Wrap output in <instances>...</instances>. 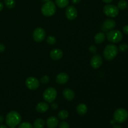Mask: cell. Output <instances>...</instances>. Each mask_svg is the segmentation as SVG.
<instances>
[{"label":"cell","instance_id":"obj_1","mask_svg":"<svg viewBox=\"0 0 128 128\" xmlns=\"http://www.w3.org/2000/svg\"><path fill=\"white\" fill-rule=\"evenodd\" d=\"M21 121V116L19 112L15 111H10L6 116V124L10 128L18 126Z\"/></svg>","mask_w":128,"mask_h":128},{"label":"cell","instance_id":"obj_2","mask_svg":"<svg viewBox=\"0 0 128 128\" xmlns=\"http://www.w3.org/2000/svg\"><path fill=\"white\" fill-rule=\"evenodd\" d=\"M118 49L114 44H108L105 47L103 51V55L104 58L108 61H111L114 60L118 54Z\"/></svg>","mask_w":128,"mask_h":128},{"label":"cell","instance_id":"obj_3","mask_svg":"<svg viewBox=\"0 0 128 128\" xmlns=\"http://www.w3.org/2000/svg\"><path fill=\"white\" fill-rule=\"evenodd\" d=\"M41 11L44 16H48V17L52 16L56 12V5H55V4L52 1H49L48 2H45L42 5Z\"/></svg>","mask_w":128,"mask_h":128},{"label":"cell","instance_id":"obj_4","mask_svg":"<svg viewBox=\"0 0 128 128\" xmlns=\"http://www.w3.org/2000/svg\"><path fill=\"white\" fill-rule=\"evenodd\" d=\"M106 37H107L108 40L110 42H113V43H118L122 41L123 36H122V32L120 31L114 30L109 31L106 34Z\"/></svg>","mask_w":128,"mask_h":128},{"label":"cell","instance_id":"obj_5","mask_svg":"<svg viewBox=\"0 0 128 128\" xmlns=\"http://www.w3.org/2000/svg\"><path fill=\"white\" fill-rule=\"evenodd\" d=\"M114 120L119 123H122L127 120L128 112L124 108H119L115 111L113 115Z\"/></svg>","mask_w":128,"mask_h":128},{"label":"cell","instance_id":"obj_6","mask_svg":"<svg viewBox=\"0 0 128 128\" xmlns=\"http://www.w3.org/2000/svg\"><path fill=\"white\" fill-rule=\"evenodd\" d=\"M57 96V91L52 87L48 88L43 92V98L46 102H52Z\"/></svg>","mask_w":128,"mask_h":128},{"label":"cell","instance_id":"obj_7","mask_svg":"<svg viewBox=\"0 0 128 128\" xmlns=\"http://www.w3.org/2000/svg\"><path fill=\"white\" fill-rule=\"evenodd\" d=\"M103 12L107 16L114 18L119 14V8L114 4H107L104 6Z\"/></svg>","mask_w":128,"mask_h":128},{"label":"cell","instance_id":"obj_8","mask_svg":"<svg viewBox=\"0 0 128 128\" xmlns=\"http://www.w3.org/2000/svg\"><path fill=\"white\" fill-rule=\"evenodd\" d=\"M46 36V32L42 28H37L33 31L32 37L34 40L36 42H41L44 40Z\"/></svg>","mask_w":128,"mask_h":128},{"label":"cell","instance_id":"obj_9","mask_svg":"<svg viewBox=\"0 0 128 128\" xmlns=\"http://www.w3.org/2000/svg\"><path fill=\"white\" fill-rule=\"evenodd\" d=\"M26 87L30 90H36L40 86V82L38 80L34 77H29L26 79Z\"/></svg>","mask_w":128,"mask_h":128},{"label":"cell","instance_id":"obj_10","mask_svg":"<svg viewBox=\"0 0 128 128\" xmlns=\"http://www.w3.org/2000/svg\"><path fill=\"white\" fill-rule=\"evenodd\" d=\"M66 16L69 20H74L78 16L77 10L74 6H68L66 10Z\"/></svg>","mask_w":128,"mask_h":128},{"label":"cell","instance_id":"obj_11","mask_svg":"<svg viewBox=\"0 0 128 128\" xmlns=\"http://www.w3.org/2000/svg\"><path fill=\"white\" fill-rule=\"evenodd\" d=\"M91 66L92 68L98 69L102 65V58L100 54H95L91 58L90 61Z\"/></svg>","mask_w":128,"mask_h":128},{"label":"cell","instance_id":"obj_12","mask_svg":"<svg viewBox=\"0 0 128 128\" xmlns=\"http://www.w3.org/2000/svg\"><path fill=\"white\" fill-rule=\"evenodd\" d=\"M69 80V76L66 72H61L58 74L56 78V81L60 84H66Z\"/></svg>","mask_w":128,"mask_h":128},{"label":"cell","instance_id":"obj_13","mask_svg":"<svg viewBox=\"0 0 128 128\" xmlns=\"http://www.w3.org/2000/svg\"><path fill=\"white\" fill-rule=\"evenodd\" d=\"M63 56V52L60 49H54L50 52V56L53 60H60Z\"/></svg>","mask_w":128,"mask_h":128},{"label":"cell","instance_id":"obj_14","mask_svg":"<svg viewBox=\"0 0 128 128\" xmlns=\"http://www.w3.org/2000/svg\"><path fill=\"white\" fill-rule=\"evenodd\" d=\"M59 123L58 119L54 116H50L46 121V124L48 128H56Z\"/></svg>","mask_w":128,"mask_h":128},{"label":"cell","instance_id":"obj_15","mask_svg":"<svg viewBox=\"0 0 128 128\" xmlns=\"http://www.w3.org/2000/svg\"><path fill=\"white\" fill-rule=\"evenodd\" d=\"M116 22L112 19H107L103 22V27L106 31L107 30H112L116 27Z\"/></svg>","mask_w":128,"mask_h":128},{"label":"cell","instance_id":"obj_16","mask_svg":"<svg viewBox=\"0 0 128 128\" xmlns=\"http://www.w3.org/2000/svg\"><path fill=\"white\" fill-rule=\"evenodd\" d=\"M62 94H63L64 98L66 100H68V101H71V100H72L75 96L74 91L70 88L64 89L63 92H62Z\"/></svg>","mask_w":128,"mask_h":128},{"label":"cell","instance_id":"obj_17","mask_svg":"<svg viewBox=\"0 0 128 128\" xmlns=\"http://www.w3.org/2000/svg\"><path fill=\"white\" fill-rule=\"evenodd\" d=\"M49 106L47 103L44 102H39L37 104L36 108V110L38 112H41V113H43V112H46L48 110Z\"/></svg>","mask_w":128,"mask_h":128},{"label":"cell","instance_id":"obj_18","mask_svg":"<svg viewBox=\"0 0 128 128\" xmlns=\"http://www.w3.org/2000/svg\"><path fill=\"white\" fill-rule=\"evenodd\" d=\"M77 112L81 116H84L88 112V107L85 104L81 103L79 105H78L77 108Z\"/></svg>","mask_w":128,"mask_h":128},{"label":"cell","instance_id":"obj_19","mask_svg":"<svg viewBox=\"0 0 128 128\" xmlns=\"http://www.w3.org/2000/svg\"><path fill=\"white\" fill-rule=\"evenodd\" d=\"M105 34L104 32H98L94 36V41L97 44H101L105 40Z\"/></svg>","mask_w":128,"mask_h":128},{"label":"cell","instance_id":"obj_20","mask_svg":"<svg viewBox=\"0 0 128 128\" xmlns=\"http://www.w3.org/2000/svg\"><path fill=\"white\" fill-rule=\"evenodd\" d=\"M44 121L41 118H38L35 120L33 124V128H44Z\"/></svg>","mask_w":128,"mask_h":128},{"label":"cell","instance_id":"obj_21","mask_svg":"<svg viewBox=\"0 0 128 128\" xmlns=\"http://www.w3.org/2000/svg\"><path fill=\"white\" fill-rule=\"evenodd\" d=\"M56 4L60 8H64L68 6L69 0H56Z\"/></svg>","mask_w":128,"mask_h":128},{"label":"cell","instance_id":"obj_22","mask_svg":"<svg viewBox=\"0 0 128 128\" xmlns=\"http://www.w3.org/2000/svg\"><path fill=\"white\" fill-rule=\"evenodd\" d=\"M69 113L66 110H61L60 112L58 113V117L59 118L61 119L62 120H66L68 118Z\"/></svg>","mask_w":128,"mask_h":128},{"label":"cell","instance_id":"obj_23","mask_svg":"<svg viewBox=\"0 0 128 128\" xmlns=\"http://www.w3.org/2000/svg\"><path fill=\"white\" fill-rule=\"evenodd\" d=\"M4 4L9 9H12L16 5L15 0H4Z\"/></svg>","mask_w":128,"mask_h":128},{"label":"cell","instance_id":"obj_24","mask_svg":"<svg viewBox=\"0 0 128 128\" xmlns=\"http://www.w3.org/2000/svg\"><path fill=\"white\" fill-rule=\"evenodd\" d=\"M128 2L125 0H121V1H119L118 4V8L120 10H125L128 8Z\"/></svg>","mask_w":128,"mask_h":128},{"label":"cell","instance_id":"obj_25","mask_svg":"<svg viewBox=\"0 0 128 128\" xmlns=\"http://www.w3.org/2000/svg\"><path fill=\"white\" fill-rule=\"evenodd\" d=\"M46 41H47V42L49 44L53 45L56 43V40L55 38V37L52 36H49L46 39Z\"/></svg>","mask_w":128,"mask_h":128},{"label":"cell","instance_id":"obj_26","mask_svg":"<svg viewBox=\"0 0 128 128\" xmlns=\"http://www.w3.org/2000/svg\"><path fill=\"white\" fill-rule=\"evenodd\" d=\"M18 128H33V126L28 122H24L19 126Z\"/></svg>","mask_w":128,"mask_h":128},{"label":"cell","instance_id":"obj_27","mask_svg":"<svg viewBox=\"0 0 128 128\" xmlns=\"http://www.w3.org/2000/svg\"><path fill=\"white\" fill-rule=\"evenodd\" d=\"M119 50L121 52H125V51H126L128 50V45L126 43L121 44L120 46Z\"/></svg>","mask_w":128,"mask_h":128},{"label":"cell","instance_id":"obj_28","mask_svg":"<svg viewBox=\"0 0 128 128\" xmlns=\"http://www.w3.org/2000/svg\"><path fill=\"white\" fill-rule=\"evenodd\" d=\"M50 79V77L48 76H42L41 78V82L42 84H47L48 82H49Z\"/></svg>","mask_w":128,"mask_h":128},{"label":"cell","instance_id":"obj_29","mask_svg":"<svg viewBox=\"0 0 128 128\" xmlns=\"http://www.w3.org/2000/svg\"><path fill=\"white\" fill-rule=\"evenodd\" d=\"M60 128H70V125L67 122L62 121L60 124Z\"/></svg>","mask_w":128,"mask_h":128},{"label":"cell","instance_id":"obj_30","mask_svg":"<svg viewBox=\"0 0 128 128\" xmlns=\"http://www.w3.org/2000/svg\"><path fill=\"white\" fill-rule=\"evenodd\" d=\"M89 50H90V51H91V52H92V53L94 54H95L96 52H97V48H96L95 46H94V45H92V46H90Z\"/></svg>","mask_w":128,"mask_h":128},{"label":"cell","instance_id":"obj_31","mask_svg":"<svg viewBox=\"0 0 128 128\" xmlns=\"http://www.w3.org/2000/svg\"><path fill=\"white\" fill-rule=\"evenodd\" d=\"M122 30H123L124 33L128 35V25H126V26H124Z\"/></svg>","mask_w":128,"mask_h":128},{"label":"cell","instance_id":"obj_32","mask_svg":"<svg viewBox=\"0 0 128 128\" xmlns=\"http://www.w3.org/2000/svg\"><path fill=\"white\" fill-rule=\"evenodd\" d=\"M5 50V46L2 44L0 43V52H4Z\"/></svg>","mask_w":128,"mask_h":128},{"label":"cell","instance_id":"obj_33","mask_svg":"<svg viewBox=\"0 0 128 128\" xmlns=\"http://www.w3.org/2000/svg\"><path fill=\"white\" fill-rule=\"evenodd\" d=\"M51 107H52V108L53 109V110H57L58 108V106L57 103L54 102V103H52V104H51Z\"/></svg>","mask_w":128,"mask_h":128},{"label":"cell","instance_id":"obj_34","mask_svg":"<svg viewBox=\"0 0 128 128\" xmlns=\"http://www.w3.org/2000/svg\"><path fill=\"white\" fill-rule=\"evenodd\" d=\"M81 1V0H72V2L74 4H76L79 3Z\"/></svg>","mask_w":128,"mask_h":128},{"label":"cell","instance_id":"obj_35","mask_svg":"<svg viewBox=\"0 0 128 128\" xmlns=\"http://www.w3.org/2000/svg\"><path fill=\"white\" fill-rule=\"evenodd\" d=\"M102 1H103L104 2H105V3H110V2H112L113 0H102Z\"/></svg>","mask_w":128,"mask_h":128},{"label":"cell","instance_id":"obj_36","mask_svg":"<svg viewBox=\"0 0 128 128\" xmlns=\"http://www.w3.org/2000/svg\"><path fill=\"white\" fill-rule=\"evenodd\" d=\"M3 121H4L3 116H1V115H0V124L2 123V122H3Z\"/></svg>","mask_w":128,"mask_h":128},{"label":"cell","instance_id":"obj_37","mask_svg":"<svg viewBox=\"0 0 128 128\" xmlns=\"http://www.w3.org/2000/svg\"><path fill=\"white\" fill-rule=\"evenodd\" d=\"M3 4L1 2H0V11H1L2 10V9H3Z\"/></svg>","mask_w":128,"mask_h":128},{"label":"cell","instance_id":"obj_38","mask_svg":"<svg viewBox=\"0 0 128 128\" xmlns=\"http://www.w3.org/2000/svg\"><path fill=\"white\" fill-rule=\"evenodd\" d=\"M112 128H121V126H120V125L114 124L113 126V127H112Z\"/></svg>","mask_w":128,"mask_h":128},{"label":"cell","instance_id":"obj_39","mask_svg":"<svg viewBox=\"0 0 128 128\" xmlns=\"http://www.w3.org/2000/svg\"><path fill=\"white\" fill-rule=\"evenodd\" d=\"M0 128H8V127L5 125H0Z\"/></svg>","mask_w":128,"mask_h":128},{"label":"cell","instance_id":"obj_40","mask_svg":"<svg viewBox=\"0 0 128 128\" xmlns=\"http://www.w3.org/2000/svg\"><path fill=\"white\" fill-rule=\"evenodd\" d=\"M42 1H43V2H48V1H50V0H42Z\"/></svg>","mask_w":128,"mask_h":128},{"label":"cell","instance_id":"obj_41","mask_svg":"<svg viewBox=\"0 0 128 128\" xmlns=\"http://www.w3.org/2000/svg\"><path fill=\"white\" fill-rule=\"evenodd\" d=\"M16 128L15 127H12V128Z\"/></svg>","mask_w":128,"mask_h":128},{"label":"cell","instance_id":"obj_42","mask_svg":"<svg viewBox=\"0 0 128 128\" xmlns=\"http://www.w3.org/2000/svg\"></svg>","mask_w":128,"mask_h":128}]
</instances>
